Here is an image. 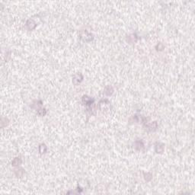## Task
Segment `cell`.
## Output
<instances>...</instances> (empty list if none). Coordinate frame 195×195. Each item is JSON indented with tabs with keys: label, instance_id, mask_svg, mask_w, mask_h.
<instances>
[{
	"label": "cell",
	"instance_id": "obj_4",
	"mask_svg": "<svg viewBox=\"0 0 195 195\" xmlns=\"http://www.w3.org/2000/svg\"><path fill=\"white\" fill-rule=\"evenodd\" d=\"M36 23L33 19H28L26 22V27L28 30H33L36 27Z\"/></svg>",
	"mask_w": 195,
	"mask_h": 195
},
{
	"label": "cell",
	"instance_id": "obj_9",
	"mask_svg": "<svg viewBox=\"0 0 195 195\" xmlns=\"http://www.w3.org/2000/svg\"><path fill=\"white\" fill-rule=\"evenodd\" d=\"M113 92H114V88L112 86L108 85L104 88V93H105L107 95H111Z\"/></svg>",
	"mask_w": 195,
	"mask_h": 195
},
{
	"label": "cell",
	"instance_id": "obj_3",
	"mask_svg": "<svg viewBox=\"0 0 195 195\" xmlns=\"http://www.w3.org/2000/svg\"><path fill=\"white\" fill-rule=\"evenodd\" d=\"M82 79H83V76H82V75L81 73H77V74H76L73 76L72 82L75 85H78V84H79L82 81Z\"/></svg>",
	"mask_w": 195,
	"mask_h": 195
},
{
	"label": "cell",
	"instance_id": "obj_12",
	"mask_svg": "<svg viewBox=\"0 0 195 195\" xmlns=\"http://www.w3.org/2000/svg\"><path fill=\"white\" fill-rule=\"evenodd\" d=\"M37 114L40 116H44L47 114V110L45 108H39L37 110Z\"/></svg>",
	"mask_w": 195,
	"mask_h": 195
},
{
	"label": "cell",
	"instance_id": "obj_14",
	"mask_svg": "<svg viewBox=\"0 0 195 195\" xmlns=\"http://www.w3.org/2000/svg\"><path fill=\"white\" fill-rule=\"evenodd\" d=\"M152 178L153 176H152V175L150 174V173H146V174H145V179L146 180V181H148V178Z\"/></svg>",
	"mask_w": 195,
	"mask_h": 195
},
{
	"label": "cell",
	"instance_id": "obj_7",
	"mask_svg": "<svg viewBox=\"0 0 195 195\" xmlns=\"http://www.w3.org/2000/svg\"><path fill=\"white\" fill-rule=\"evenodd\" d=\"M146 127L149 130H155L157 128V123L156 121L152 122V123H149L147 124H146Z\"/></svg>",
	"mask_w": 195,
	"mask_h": 195
},
{
	"label": "cell",
	"instance_id": "obj_11",
	"mask_svg": "<svg viewBox=\"0 0 195 195\" xmlns=\"http://www.w3.org/2000/svg\"><path fill=\"white\" fill-rule=\"evenodd\" d=\"M39 152L43 154V153H45L47 152V146L45 144H40V146H39Z\"/></svg>",
	"mask_w": 195,
	"mask_h": 195
},
{
	"label": "cell",
	"instance_id": "obj_2",
	"mask_svg": "<svg viewBox=\"0 0 195 195\" xmlns=\"http://www.w3.org/2000/svg\"><path fill=\"white\" fill-rule=\"evenodd\" d=\"M82 103L84 105H86V106H92V104H94V101L95 100L91 98V97H88L87 95H84L82 97Z\"/></svg>",
	"mask_w": 195,
	"mask_h": 195
},
{
	"label": "cell",
	"instance_id": "obj_1",
	"mask_svg": "<svg viewBox=\"0 0 195 195\" xmlns=\"http://www.w3.org/2000/svg\"><path fill=\"white\" fill-rule=\"evenodd\" d=\"M99 108L101 111H107L111 107V103L109 102L108 100L107 99H104V100H101L99 102Z\"/></svg>",
	"mask_w": 195,
	"mask_h": 195
},
{
	"label": "cell",
	"instance_id": "obj_10",
	"mask_svg": "<svg viewBox=\"0 0 195 195\" xmlns=\"http://www.w3.org/2000/svg\"><path fill=\"white\" fill-rule=\"evenodd\" d=\"M21 159L20 158H15L11 162V165L13 166H19V165L21 164Z\"/></svg>",
	"mask_w": 195,
	"mask_h": 195
},
{
	"label": "cell",
	"instance_id": "obj_13",
	"mask_svg": "<svg viewBox=\"0 0 195 195\" xmlns=\"http://www.w3.org/2000/svg\"><path fill=\"white\" fill-rule=\"evenodd\" d=\"M158 48H159L158 50H159V51H160V50H162L164 49V45H163L162 43H159L157 45V46H156V49H158Z\"/></svg>",
	"mask_w": 195,
	"mask_h": 195
},
{
	"label": "cell",
	"instance_id": "obj_6",
	"mask_svg": "<svg viewBox=\"0 0 195 195\" xmlns=\"http://www.w3.org/2000/svg\"><path fill=\"white\" fill-rule=\"evenodd\" d=\"M134 147L136 149H137V150H141V149L144 147V145H143V141L140 140H137L136 142H135L134 143Z\"/></svg>",
	"mask_w": 195,
	"mask_h": 195
},
{
	"label": "cell",
	"instance_id": "obj_5",
	"mask_svg": "<svg viewBox=\"0 0 195 195\" xmlns=\"http://www.w3.org/2000/svg\"><path fill=\"white\" fill-rule=\"evenodd\" d=\"M81 38L82 40H84L85 41H90L93 39V35L91 34H88V32L85 31V32H83L81 34Z\"/></svg>",
	"mask_w": 195,
	"mask_h": 195
},
{
	"label": "cell",
	"instance_id": "obj_8",
	"mask_svg": "<svg viewBox=\"0 0 195 195\" xmlns=\"http://www.w3.org/2000/svg\"><path fill=\"white\" fill-rule=\"evenodd\" d=\"M164 145L160 143H157L156 144V152L157 153H162L164 150Z\"/></svg>",
	"mask_w": 195,
	"mask_h": 195
}]
</instances>
